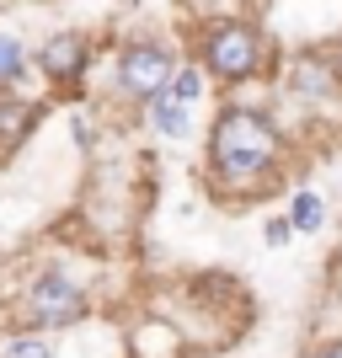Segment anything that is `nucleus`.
I'll return each instance as SVG.
<instances>
[{"label": "nucleus", "mask_w": 342, "mask_h": 358, "mask_svg": "<svg viewBox=\"0 0 342 358\" xmlns=\"http://www.w3.org/2000/svg\"><path fill=\"white\" fill-rule=\"evenodd\" d=\"M0 358H54V348H48V343H38V337H11Z\"/></svg>", "instance_id": "nucleus-9"}, {"label": "nucleus", "mask_w": 342, "mask_h": 358, "mask_svg": "<svg viewBox=\"0 0 342 358\" xmlns=\"http://www.w3.org/2000/svg\"><path fill=\"white\" fill-rule=\"evenodd\" d=\"M187 113H193V107H182V102H171V96H155V102H150V123H155V129H161V134H187Z\"/></svg>", "instance_id": "nucleus-6"}, {"label": "nucleus", "mask_w": 342, "mask_h": 358, "mask_svg": "<svg viewBox=\"0 0 342 358\" xmlns=\"http://www.w3.org/2000/svg\"><path fill=\"white\" fill-rule=\"evenodd\" d=\"M11 75H22V43L0 38V80H11Z\"/></svg>", "instance_id": "nucleus-10"}, {"label": "nucleus", "mask_w": 342, "mask_h": 358, "mask_svg": "<svg viewBox=\"0 0 342 358\" xmlns=\"http://www.w3.org/2000/svg\"><path fill=\"white\" fill-rule=\"evenodd\" d=\"M171 54L166 48H155V43H134L129 54H123V64H118V75H123V91L129 96H139V102H155L166 91V80H171Z\"/></svg>", "instance_id": "nucleus-4"}, {"label": "nucleus", "mask_w": 342, "mask_h": 358, "mask_svg": "<svg viewBox=\"0 0 342 358\" xmlns=\"http://www.w3.org/2000/svg\"><path fill=\"white\" fill-rule=\"evenodd\" d=\"M198 91H204V75L193 70V64H182V70H171V80H166V96L182 107H193L198 102Z\"/></svg>", "instance_id": "nucleus-7"}, {"label": "nucleus", "mask_w": 342, "mask_h": 358, "mask_svg": "<svg viewBox=\"0 0 342 358\" xmlns=\"http://www.w3.org/2000/svg\"><path fill=\"white\" fill-rule=\"evenodd\" d=\"M289 230H294L289 220H268V230H262V236H268V246H283V241H289Z\"/></svg>", "instance_id": "nucleus-11"}, {"label": "nucleus", "mask_w": 342, "mask_h": 358, "mask_svg": "<svg viewBox=\"0 0 342 358\" xmlns=\"http://www.w3.org/2000/svg\"><path fill=\"white\" fill-rule=\"evenodd\" d=\"M204 59H208V70L225 75V80H246V75L257 70V32L246 27V22H220L204 43Z\"/></svg>", "instance_id": "nucleus-2"}, {"label": "nucleus", "mask_w": 342, "mask_h": 358, "mask_svg": "<svg viewBox=\"0 0 342 358\" xmlns=\"http://www.w3.org/2000/svg\"><path fill=\"white\" fill-rule=\"evenodd\" d=\"M27 305H32V321H38V327H70V321H80V310H86V294H80V284L64 278V273H43V278L32 284Z\"/></svg>", "instance_id": "nucleus-3"}, {"label": "nucleus", "mask_w": 342, "mask_h": 358, "mask_svg": "<svg viewBox=\"0 0 342 358\" xmlns=\"http://www.w3.org/2000/svg\"><path fill=\"white\" fill-rule=\"evenodd\" d=\"M321 220H327V203H321L315 193H299L294 198V220L289 224H294V230H321Z\"/></svg>", "instance_id": "nucleus-8"}, {"label": "nucleus", "mask_w": 342, "mask_h": 358, "mask_svg": "<svg viewBox=\"0 0 342 358\" xmlns=\"http://www.w3.org/2000/svg\"><path fill=\"white\" fill-rule=\"evenodd\" d=\"M327 358H342V348H337V353H327Z\"/></svg>", "instance_id": "nucleus-12"}, {"label": "nucleus", "mask_w": 342, "mask_h": 358, "mask_svg": "<svg viewBox=\"0 0 342 358\" xmlns=\"http://www.w3.org/2000/svg\"><path fill=\"white\" fill-rule=\"evenodd\" d=\"M38 64H43L48 80H75V75H80V64H86V43H80L75 32H59V38H48V43H43Z\"/></svg>", "instance_id": "nucleus-5"}, {"label": "nucleus", "mask_w": 342, "mask_h": 358, "mask_svg": "<svg viewBox=\"0 0 342 358\" xmlns=\"http://www.w3.org/2000/svg\"><path fill=\"white\" fill-rule=\"evenodd\" d=\"M278 150H283L278 129H273L262 113H252V107L220 113L214 134H208V155H214V171H220L225 182H257L262 171H273Z\"/></svg>", "instance_id": "nucleus-1"}]
</instances>
